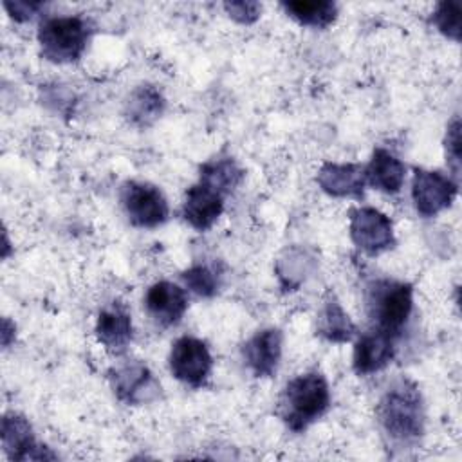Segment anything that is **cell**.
<instances>
[{
    "label": "cell",
    "instance_id": "obj_21",
    "mask_svg": "<svg viewBox=\"0 0 462 462\" xmlns=\"http://www.w3.org/2000/svg\"><path fill=\"white\" fill-rule=\"evenodd\" d=\"M244 179V170L231 159H213L200 166V179L202 182L213 186L220 193H231Z\"/></svg>",
    "mask_w": 462,
    "mask_h": 462
},
{
    "label": "cell",
    "instance_id": "obj_13",
    "mask_svg": "<svg viewBox=\"0 0 462 462\" xmlns=\"http://www.w3.org/2000/svg\"><path fill=\"white\" fill-rule=\"evenodd\" d=\"M226 195L215 189L213 186L199 180L188 188L182 217L197 231H208L224 211Z\"/></svg>",
    "mask_w": 462,
    "mask_h": 462
},
{
    "label": "cell",
    "instance_id": "obj_1",
    "mask_svg": "<svg viewBox=\"0 0 462 462\" xmlns=\"http://www.w3.org/2000/svg\"><path fill=\"white\" fill-rule=\"evenodd\" d=\"M375 413L384 435L395 444L417 442L424 433L422 395L408 377L392 383L383 393Z\"/></svg>",
    "mask_w": 462,
    "mask_h": 462
},
{
    "label": "cell",
    "instance_id": "obj_6",
    "mask_svg": "<svg viewBox=\"0 0 462 462\" xmlns=\"http://www.w3.org/2000/svg\"><path fill=\"white\" fill-rule=\"evenodd\" d=\"M348 231L354 245L366 254H379L395 245L392 220L370 206L354 208L348 218Z\"/></svg>",
    "mask_w": 462,
    "mask_h": 462
},
{
    "label": "cell",
    "instance_id": "obj_9",
    "mask_svg": "<svg viewBox=\"0 0 462 462\" xmlns=\"http://www.w3.org/2000/svg\"><path fill=\"white\" fill-rule=\"evenodd\" d=\"M110 386L116 397L132 406L152 402L161 393V384L150 368L139 361H128L108 372Z\"/></svg>",
    "mask_w": 462,
    "mask_h": 462
},
{
    "label": "cell",
    "instance_id": "obj_8",
    "mask_svg": "<svg viewBox=\"0 0 462 462\" xmlns=\"http://www.w3.org/2000/svg\"><path fill=\"white\" fill-rule=\"evenodd\" d=\"M457 193L458 184L449 175L415 168L411 180V200L420 217H437L455 202Z\"/></svg>",
    "mask_w": 462,
    "mask_h": 462
},
{
    "label": "cell",
    "instance_id": "obj_20",
    "mask_svg": "<svg viewBox=\"0 0 462 462\" xmlns=\"http://www.w3.org/2000/svg\"><path fill=\"white\" fill-rule=\"evenodd\" d=\"M282 7L298 23L316 29L328 27L337 16V5L330 0H294L283 2Z\"/></svg>",
    "mask_w": 462,
    "mask_h": 462
},
{
    "label": "cell",
    "instance_id": "obj_11",
    "mask_svg": "<svg viewBox=\"0 0 462 462\" xmlns=\"http://www.w3.org/2000/svg\"><path fill=\"white\" fill-rule=\"evenodd\" d=\"M282 345L283 334L274 327L258 330L244 343L242 357L254 377L274 375L282 359Z\"/></svg>",
    "mask_w": 462,
    "mask_h": 462
},
{
    "label": "cell",
    "instance_id": "obj_23",
    "mask_svg": "<svg viewBox=\"0 0 462 462\" xmlns=\"http://www.w3.org/2000/svg\"><path fill=\"white\" fill-rule=\"evenodd\" d=\"M431 23L442 32L446 38L453 42H460V9L455 2H440L437 4Z\"/></svg>",
    "mask_w": 462,
    "mask_h": 462
},
{
    "label": "cell",
    "instance_id": "obj_4",
    "mask_svg": "<svg viewBox=\"0 0 462 462\" xmlns=\"http://www.w3.org/2000/svg\"><path fill=\"white\" fill-rule=\"evenodd\" d=\"M94 32L88 18L74 16H51L38 27V43L42 56L52 63L78 61Z\"/></svg>",
    "mask_w": 462,
    "mask_h": 462
},
{
    "label": "cell",
    "instance_id": "obj_2",
    "mask_svg": "<svg viewBox=\"0 0 462 462\" xmlns=\"http://www.w3.org/2000/svg\"><path fill=\"white\" fill-rule=\"evenodd\" d=\"M330 406V390L325 375L318 370L305 372L291 379L280 393L278 415L294 431H305Z\"/></svg>",
    "mask_w": 462,
    "mask_h": 462
},
{
    "label": "cell",
    "instance_id": "obj_16",
    "mask_svg": "<svg viewBox=\"0 0 462 462\" xmlns=\"http://www.w3.org/2000/svg\"><path fill=\"white\" fill-rule=\"evenodd\" d=\"M134 336L132 316L121 301H112L101 309L96 319V337L112 354L126 350Z\"/></svg>",
    "mask_w": 462,
    "mask_h": 462
},
{
    "label": "cell",
    "instance_id": "obj_17",
    "mask_svg": "<svg viewBox=\"0 0 462 462\" xmlns=\"http://www.w3.org/2000/svg\"><path fill=\"white\" fill-rule=\"evenodd\" d=\"M404 177H406L404 162L384 148H375L368 164L365 166L366 184L388 195H395L401 191L404 184Z\"/></svg>",
    "mask_w": 462,
    "mask_h": 462
},
{
    "label": "cell",
    "instance_id": "obj_26",
    "mask_svg": "<svg viewBox=\"0 0 462 462\" xmlns=\"http://www.w3.org/2000/svg\"><path fill=\"white\" fill-rule=\"evenodd\" d=\"M4 7L7 9L9 16L14 22H27L31 20L42 7V2H23V0H16V2H4Z\"/></svg>",
    "mask_w": 462,
    "mask_h": 462
},
{
    "label": "cell",
    "instance_id": "obj_5",
    "mask_svg": "<svg viewBox=\"0 0 462 462\" xmlns=\"http://www.w3.org/2000/svg\"><path fill=\"white\" fill-rule=\"evenodd\" d=\"M121 204L123 209L135 227H157L168 220L170 206L162 191L141 180H126L121 186Z\"/></svg>",
    "mask_w": 462,
    "mask_h": 462
},
{
    "label": "cell",
    "instance_id": "obj_19",
    "mask_svg": "<svg viewBox=\"0 0 462 462\" xmlns=\"http://www.w3.org/2000/svg\"><path fill=\"white\" fill-rule=\"evenodd\" d=\"M164 106L166 101L159 88H155L153 85H141L126 99L125 116L130 125L137 128H146L161 117Z\"/></svg>",
    "mask_w": 462,
    "mask_h": 462
},
{
    "label": "cell",
    "instance_id": "obj_24",
    "mask_svg": "<svg viewBox=\"0 0 462 462\" xmlns=\"http://www.w3.org/2000/svg\"><path fill=\"white\" fill-rule=\"evenodd\" d=\"M226 13L238 23L249 25L254 23L260 18L262 5L258 2H249V0H240V2H226L224 4Z\"/></svg>",
    "mask_w": 462,
    "mask_h": 462
},
{
    "label": "cell",
    "instance_id": "obj_18",
    "mask_svg": "<svg viewBox=\"0 0 462 462\" xmlns=\"http://www.w3.org/2000/svg\"><path fill=\"white\" fill-rule=\"evenodd\" d=\"M316 334L330 343H346L356 336V325L334 294H327L316 319Z\"/></svg>",
    "mask_w": 462,
    "mask_h": 462
},
{
    "label": "cell",
    "instance_id": "obj_22",
    "mask_svg": "<svg viewBox=\"0 0 462 462\" xmlns=\"http://www.w3.org/2000/svg\"><path fill=\"white\" fill-rule=\"evenodd\" d=\"M184 285L195 292L197 296H202V298H211L217 294L218 287H220V280H218V274L204 265V263H195L191 265L189 269H186L182 274H180Z\"/></svg>",
    "mask_w": 462,
    "mask_h": 462
},
{
    "label": "cell",
    "instance_id": "obj_10",
    "mask_svg": "<svg viewBox=\"0 0 462 462\" xmlns=\"http://www.w3.org/2000/svg\"><path fill=\"white\" fill-rule=\"evenodd\" d=\"M2 448L9 460L27 462V460H54L56 453H52L47 446L40 444L34 437L32 426L29 420L16 413L7 411L2 417Z\"/></svg>",
    "mask_w": 462,
    "mask_h": 462
},
{
    "label": "cell",
    "instance_id": "obj_3",
    "mask_svg": "<svg viewBox=\"0 0 462 462\" xmlns=\"http://www.w3.org/2000/svg\"><path fill=\"white\" fill-rule=\"evenodd\" d=\"M413 310V285L397 280H374L366 287V312L374 330L397 339Z\"/></svg>",
    "mask_w": 462,
    "mask_h": 462
},
{
    "label": "cell",
    "instance_id": "obj_15",
    "mask_svg": "<svg viewBox=\"0 0 462 462\" xmlns=\"http://www.w3.org/2000/svg\"><path fill=\"white\" fill-rule=\"evenodd\" d=\"M316 180L330 197L361 199L366 186L365 168L356 162H323Z\"/></svg>",
    "mask_w": 462,
    "mask_h": 462
},
{
    "label": "cell",
    "instance_id": "obj_25",
    "mask_svg": "<svg viewBox=\"0 0 462 462\" xmlns=\"http://www.w3.org/2000/svg\"><path fill=\"white\" fill-rule=\"evenodd\" d=\"M446 157L455 175L460 170V119L455 116L453 121L448 125L446 132Z\"/></svg>",
    "mask_w": 462,
    "mask_h": 462
},
{
    "label": "cell",
    "instance_id": "obj_12",
    "mask_svg": "<svg viewBox=\"0 0 462 462\" xmlns=\"http://www.w3.org/2000/svg\"><path fill=\"white\" fill-rule=\"evenodd\" d=\"M144 307L148 316L162 328L177 325L186 309H188V296L182 287L171 282H155L148 287L144 294Z\"/></svg>",
    "mask_w": 462,
    "mask_h": 462
},
{
    "label": "cell",
    "instance_id": "obj_7",
    "mask_svg": "<svg viewBox=\"0 0 462 462\" xmlns=\"http://www.w3.org/2000/svg\"><path fill=\"white\" fill-rule=\"evenodd\" d=\"M168 363L173 377L191 388H200L213 368L208 345L193 336H182L171 345Z\"/></svg>",
    "mask_w": 462,
    "mask_h": 462
},
{
    "label": "cell",
    "instance_id": "obj_27",
    "mask_svg": "<svg viewBox=\"0 0 462 462\" xmlns=\"http://www.w3.org/2000/svg\"><path fill=\"white\" fill-rule=\"evenodd\" d=\"M14 336H16L14 323H11L7 318H4V321H2V346L7 348L14 341Z\"/></svg>",
    "mask_w": 462,
    "mask_h": 462
},
{
    "label": "cell",
    "instance_id": "obj_14",
    "mask_svg": "<svg viewBox=\"0 0 462 462\" xmlns=\"http://www.w3.org/2000/svg\"><path fill=\"white\" fill-rule=\"evenodd\" d=\"M395 356V339L379 330H368L354 345L352 368L357 375L381 372Z\"/></svg>",
    "mask_w": 462,
    "mask_h": 462
}]
</instances>
